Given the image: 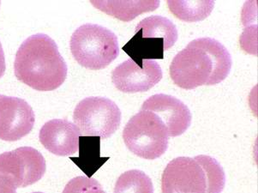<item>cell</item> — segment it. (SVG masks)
I'll return each instance as SVG.
<instances>
[{
  "label": "cell",
  "instance_id": "1",
  "mask_svg": "<svg viewBox=\"0 0 258 193\" xmlns=\"http://www.w3.org/2000/svg\"><path fill=\"white\" fill-rule=\"evenodd\" d=\"M232 57L225 46L212 38L190 41L176 55L170 65V77L184 90L224 81L232 68Z\"/></svg>",
  "mask_w": 258,
  "mask_h": 193
},
{
  "label": "cell",
  "instance_id": "2",
  "mask_svg": "<svg viewBox=\"0 0 258 193\" xmlns=\"http://www.w3.org/2000/svg\"><path fill=\"white\" fill-rule=\"evenodd\" d=\"M19 81L38 91H52L63 84L67 66L52 38L36 34L26 39L18 49L14 63Z\"/></svg>",
  "mask_w": 258,
  "mask_h": 193
},
{
  "label": "cell",
  "instance_id": "3",
  "mask_svg": "<svg viewBox=\"0 0 258 193\" xmlns=\"http://www.w3.org/2000/svg\"><path fill=\"white\" fill-rule=\"evenodd\" d=\"M225 184L223 167L204 155L173 159L161 178L162 193H221Z\"/></svg>",
  "mask_w": 258,
  "mask_h": 193
},
{
  "label": "cell",
  "instance_id": "4",
  "mask_svg": "<svg viewBox=\"0 0 258 193\" xmlns=\"http://www.w3.org/2000/svg\"><path fill=\"white\" fill-rule=\"evenodd\" d=\"M70 46L77 62L93 71L108 67L119 54L118 37L114 33L92 23L83 24L76 29Z\"/></svg>",
  "mask_w": 258,
  "mask_h": 193
},
{
  "label": "cell",
  "instance_id": "5",
  "mask_svg": "<svg viewBox=\"0 0 258 193\" xmlns=\"http://www.w3.org/2000/svg\"><path fill=\"white\" fill-rule=\"evenodd\" d=\"M123 139L136 156L155 160L167 150L169 135L166 125L155 113L141 110L123 128Z\"/></svg>",
  "mask_w": 258,
  "mask_h": 193
},
{
  "label": "cell",
  "instance_id": "6",
  "mask_svg": "<svg viewBox=\"0 0 258 193\" xmlns=\"http://www.w3.org/2000/svg\"><path fill=\"white\" fill-rule=\"evenodd\" d=\"M73 120L81 136L109 139L119 128L121 111L110 99L88 97L75 108Z\"/></svg>",
  "mask_w": 258,
  "mask_h": 193
},
{
  "label": "cell",
  "instance_id": "7",
  "mask_svg": "<svg viewBox=\"0 0 258 193\" xmlns=\"http://www.w3.org/2000/svg\"><path fill=\"white\" fill-rule=\"evenodd\" d=\"M46 169L43 156L34 148H18L0 155V173L12 176L18 188L27 187L39 181Z\"/></svg>",
  "mask_w": 258,
  "mask_h": 193
},
{
  "label": "cell",
  "instance_id": "8",
  "mask_svg": "<svg viewBox=\"0 0 258 193\" xmlns=\"http://www.w3.org/2000/svg\"><path fill=\"white\" fill-rule=\"evenodd\" d=\"M35 112L26 101L0 95V139L18 141L30 133L35 124Z\"/></svg>",
  "mask_w": 258,
  "mask_h": 193
},
{
  "label": "cell",
  "instance_id": "9",
  "mask_svg": "<svg viewBox=\"0 0 258 193\" xmlns=\"http://www.w3.org/2000/svg\"><path fill=\"white\" fill-rule=\"evenodd\" d=\"M162 76L161 66L156 61L144 60L140 67L129 58L115 68L112 81L121 92H146L159 84Z\"/></svg>",
  "mask_w": 258,
  "mask_h": 193
},
{
  "label": "cell",
  "instance_id": "10",
  "mask_svg": "<svg viewBox=\"0 0 258 193\" xmlns=\"http://www.w3.org/2000/svg\"><path fill=\"white\" fill-rule=\"evenodd\" d=\"M141 110L154 112L166 125L169 137L184 134L191 124V113L186 105L172 95L157 94L144 101Z\"/></svg>",
  "mask_w": 258,
  "mask_h": 193
},
{
  "label": "cell",
  "instance_id": "11",
  "mask_svg": "<svg viewBox=\"0 0 258 193\" xmlns=\"http://www.w3.org/2000/svg\"><path fill=\"white\" fill-rule=\"evenodd\" d=\"M80 131L67 119H52L40 129L39 139L46 150L58 156H72L79 150Z\"/></svg>",
  "mask_w": 258,
  "mask_h": 193
},
{
  "label": "cell",
  "instance_id": "12",
  "mask_svg": "<svg viewBox=\"0 0 258 193\" xmlns=\"http://www.w3.org/2000/svg\"><path fill=\"white\" fill-rule=\"evenodd\" d=\"M95 8L123 22H131L144 12H154L160 1H92Z\"/></svg>",
  "mask_w": 258,
  "mask_h": 193
},
{
  "label": "cell",
  "instance_id": "13",
  "mask_svg": "<svg viewBox=\"0 0 258 193\" xmlns=\"http://www.w3.org/2000/svg\"><path fill=\"white\" fill-rule=\"evenodd\" d=\"M123 50L140 67L144 60L162 59L164 52L167 51L162 38L143 37L138 33L123 46Z\"/></svg>",
  "mask_w": 258,
  "mask_h": 193
},
{
  "label": "cell",
  "instance_id": "14",
  "mask_svg": "<svg viewBox=\"0 0 258 193\" xmlns=\"http://www.w3.org/2000/svg\"><path fill=\"white\" fill-rule=\"evenodd\" d=\"M135 33H138L143 37L162 38L166 50L174 46L178 36L174 23L161 16H151L144 18L136 27Z\"/></svg>",
  "mask_w": 258,
  "mask_h": 193
},
{
  "label": "cell",
  "instance_id": "15",
  "mask_svg": "<svg viewBox=\"0 0 258 193\" xmlns=\"http://www.w3.org/2000/svg\"><path fill=\"white\" fill-rule=\"evenodd\" d=\"M78 151L79 157L71 159L89 178H92L93 174L109 159L101 157V138L99 137H82L79 139Z\"/></svg>",
  "mask_w": 258,
  "mask_h": 193
},
{
  "label": "cell",
  "instance_id": "16",
  "mask_svg": "<svg viewBox=\"0 0 258 193\" xmlns=\"http://www.w3.org/2000/svg\"><path fill=\"white\" fill-rule=\"evenodd\" d=\"M170 12L179 20L193 23L210 16L215 6L214 1H168Z\"/></svg>",
  "mask_w": 258,
  "mask_h": 193
},
{
  "label": "cell",
  "instance_id": "17",
  "mask_svg": "<svg viewBox=\"0 0 258 193\" xmlns=\"http://www.w3.org/2000/svg\"><path fill=\"white\" fill-rule=\"evenodd\" d=\"M113 193H154V186L146 173L132 169L118 177Z\"/></svg>",
  "mask_w": 258,
  "mask_h": 193
},
{
  "label": "cell",
  "instance_id": "18",
  "mask_svg": "<svg viewBox=\"0 0 258 193\" xmlns=\"http://www.w3.org/2000/svg\"><path fill=\"white\" fill-rule=\"evenodd\" d=\"M63 193H106L101 184L93 178L78 176L70 180Z\"/></svg>",
  "mask_w": 258,
  "mask_h": 193
},
{
  "label": "cell",
  "instance_id": "19",
  "mask_svg": "<svg viewBox=\"0 0 258 193\" xmlns=\"http://www.w3.org/2000/svg\"><path fill=\"white\" fill-rule=\"evenodd\" d=\"M17 184L12 176L0 173V193H17Z\"/></svg>",
  "mask_w": 258,
  "mask_h": 193
},
{
  "label": "cell",
  "instance_id": "20",
  "mask_svg": "<svg viewBox=\"0 0 258 193\" xmlns=\"http://www.w3.org/2000/svg\"><path fill=\"white\" fill-rule=\"evenodd\" d=\"M6 58H5V52H4L3 47L0 42V78L5 75L6 72Z\"/></svg>",
  "mask_w": 258,
  "mask_h": 193
},
{
  "label": "cell",
  "instance_id": "21",
  "mask_svg": "<svg viewBox=\"0 0 258 193\" xmlns=\"http://www.w3.org/2000/svg\"><path fill=\"white\" fill-rule=\"evenodd\" d=\"M33 193H42V192H33Z\"/></svg>",
  "mask_w": 258,
  "mask_h": 193
}]
</instances>
